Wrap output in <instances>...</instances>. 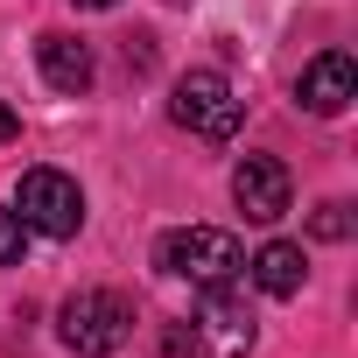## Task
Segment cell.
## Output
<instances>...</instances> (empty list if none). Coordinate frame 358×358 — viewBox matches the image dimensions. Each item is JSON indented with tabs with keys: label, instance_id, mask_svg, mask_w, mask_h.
<instances>
[{
	"label": "cell",
	"instance_id": "1",
	"mask_svg": "<svg viewBox=\"0 0 358 358\" xmlns=\"http://www.w3.org/2000/svg\"><path fill=\"white\" fill-rule=\"evenodd\" d=\"M155 267L176 274V281H197V288H232V281L246 274V253H239V239L218 232V225H176V232H162Z\"/></svg>",
	"mask_w": 358,
	"mask_h": 358
},
{
	"label": "cell",
	"instance_id": "2",
	"mask_svg": "<svg viewBox=\"0 0 358 358\" xmlns=\"http://www.w3.org/2000/svg\"><path fill=\"white\" fill-rule=\"evenodd\" d=\"M246 351H253V316L232 288H204L190 330H169V358H246Z\"/></svg>",
	"mask_w": 358,
	"mask_h": 358
},
{
	"label": "cell",
	"instance_id": "3",
	"mask_svg": "<svg viewBox=\"0 0 358 358\" xmlns=\"http://www.w3.org/2000/svg\"><path fill=\"white\" fill-rule=\"evenodd\" d=\"M127 330H134V302H127V295H113V288H78V295L64 302V344H71V351H85V358L120 351V344H127Z\"/></svg>",
	"mask_w": 358,
	"mask_h": 358
},
{
	"label": "cell",
	"instance_id": "4",
	"mask_svg": "<svg viewBox=\"0 0 358 358\" xmlns=\"http://www.w3.org/2000/svg\"><path fill=\"white\" fill-rule=\"evenodd\" d=\"M15 218L29 225V232H43V239H78V225H85V190L71 183L64 169H29L22 176V190H15Z\"/></svg>",
	"mask_w": 358,
	"mask_h": 358
},
{
	"label": "cell",
	"instance_id": "5",
	"mask_svg": "<svg viewBox=\"0 0 358 358\" xmlns=\"http://www.w3.org/2000/svg\"><path fill=\"white\" fill-rule=\"evenodd\" d=\"M176 127H190L204 141H232L239 134V99L225 85V71H183L176 78V99H169Z\"/></svg>",
	"mask_w": 358,
	"mask_h": 358
},
{
	"label": "cell",
	"instance_id": "6",
	"mask_svg": "<svg viewBox=\"0 0 358 358\" xmlns=\"http://www.w3.org/2000/svg\"><path fill=\"white\" fill-rule=\"evenodd\" d=\"M232 197H239V211H246L253 225H274V218H288L295 183H288V169H281L274 155H246V162L232 169Z\"/></svg>",
	"mask_w": 358,
	"mask_h": 358
},
{
	"label": "cell",
	"instance_id": "7",
	"mask_svg": "<svg viewBox=\"0 0 358 358\" xmlns=\"http://www.w3.org/2000/svg\"><path fill=\"white\" fill-rule=\"evenodd\" d=\"M295 99H302L316 120H337V113L358 99V64H351L344 50H323V57H309V71H302Z\"/></svg>",
	"mask_w": 358,
	"mask_h": 358
},
{
	"label": "cell",
	"instance_id": "8",
	"mask_svg": "<svg viewBox=\"0 0 358 358\" xmlns=\"http://www.w3.org/2000/svg\"><path fill=\"white\" fill-rule=\"evenodd\" d=\"M36 64H43V78H50L57 92H71V99L92 92V50H85L78 36H43V43H36Z\"/></svg>",
	"mask_w": 358,
	"mask_h": 358
},
{
	"label": "cell",
	"instance_id": "9",
	"mask_svg": "<svg viewBox=\"0 0 358 358\" xmlns=\"http://www.w3.org/2000/svg\"><path fill=\"white\" fill-rule=\"evenodd\" d=\"M246 267H253V281H260L267 295H295V288H302V274H309V260H302V246H295V239H267Z\"/></svg>",
	"mask_w": 358,
	"mask_h": 358
},
{
	"label": "cell",
	"instance_id": "10",
	"mask_svg": "<svg viewBox=\"0 0 358 358\" xmlns=\"http://www.w3.org/2000/svg\"><path fill=\"white\" fill-rule=\"evenodd\" d=\"M22 253H29V225L15 211H0V267H22Z\"/></svg>",
	"mask_w": 358,
	"mask_h": 358
},
{
	"label": "cell",
	"instance_id": "11",
	"mask_svg": "<svg viewBox=\"0 0 358 358\" xmlns=\"http://www.w3.org/2000/svg\"><path fill=\"white\" fill-rule=\"evenodd\" d=\"M309 232H316V239H330V246H337V239H351V211H344V204H323V211H316V218H309Z\"/></svg>",
	"mask_w": 358,
	"mask_h": 358
},
{
	"label": "cell",
	"instance_id": "12",
	"mask_svg": "<svg viewBox=\"0 0 358 358\" xmlns=\"http://www.w3.org/2000/svg\"><path fill=\"white\" fill-rule=\"evenodd\" d=\"M15 134H22V120H15L8 106H0V141H15Z\"/></svg>",
	"mask_w": 358,
	"mask_h": 358
},
{
	"label": "cell",
	"instance_id": "13",
	"mask_svg": "<svg viewBox=\"0 0 358 358\" xmlns=\"http://www.w3.org/2000/svg\"><path fill=\"white\" fill-rule=\"evenodd\" d=\"M71 8H120V0H71Z\"/></svg>",
	"mask_w": 358,
	"mask_h": 358
}]
</instances>
